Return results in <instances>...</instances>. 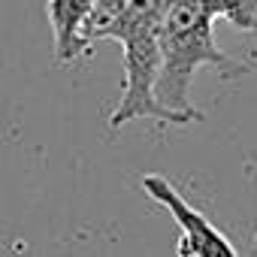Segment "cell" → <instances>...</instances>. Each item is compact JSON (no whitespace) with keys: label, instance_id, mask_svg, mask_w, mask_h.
Wrapping results in <instances>:
<instances>
[{"label":"cell","instance_id":"cell-4","mask_svg":"<svg viewBox=\"0 0 257 257\" xmlns=\"http://www.w3.org/2000/svg\"><path fill=\"white\" fill-rule=\"evenodd\" d=\"M91 0H49V22L55 34V58L58 64H73L91 49L85 46V19Z\"/></svg>","mask_w":257,"mask_h":257},{"label":"cell","instance_id":"cell-3","mask_svg":"<svg viewBox=\"0 0 257 257\" xmlns=\"http://www.w3.org/2000/svg\"><path fill=\"white\" fill-rule=\"evenodd\" d=\"M143 191L155 203H161L179 224V248H176L179 257H239L233 242L197 206H191L170 179L149 173L143 176Z\"/></svg>","mask_w":257,"mask_h":257},{"label":"cell","instance_id":"cell-1","mask_svg":"<svg viewBox=\"0 0 257 257\" xmlns=\"http://www.w3.org/2000/svg\"><path fill=\"white\" fill-rule=\"evenodd\" d=\"M215 13L203 0H167L158 31V79L155 100L167 115V124H191L203 121V112L191 100L194 73L209 64L221 70L224 79L245 76L248 67L224 55L212 34Z\"/></svg>","mask_w":257,"mask_h":257},{"label":"cell","instance_id":"cell-2","mask_svg":"<svg viewBox=\"0 0 257 257\" xmlns=\"http://www.w3.org/2000/svg\"><path fill=\"white\" fill-rule=\"evenodd\" d=\"M167 0H121V13L109 28L106 40H118L124 49V88L121 100L109 118L112 127L140 118H155L167 124L164 109L155 100L158 79V31Z\"/></svg>","mask_w":257,"mask_h":257}]
</instances>
